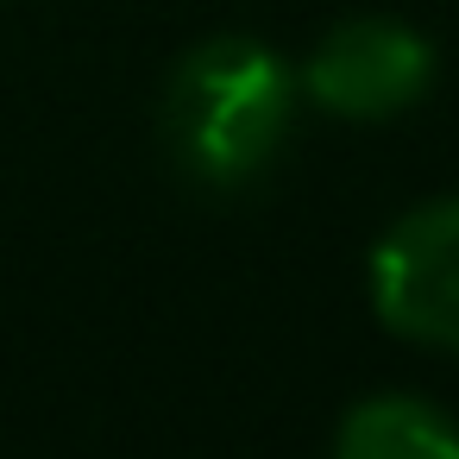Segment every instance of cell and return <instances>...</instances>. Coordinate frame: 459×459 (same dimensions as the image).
I'll use <instances>...</instances> for the list:
<instances>
[{
    "label": "cell",
    "mask_w": 459,
    "mask_h": 459,
    "mask_svg": "<svg viewBox=\"0 0 459 459\" xmlns=\"http://www.w3.org/2000/svg\"><path fill=\"white\" fill-rule=\"evenodd\" d=\"M434 76V45L403 26V20H384V13H359V20H340L321 32V45L308 51V95L327 108V114H346V120H384V114H403Z\"/></svg>",
    "instance_id": "3"
},
{
    "label": "cell",
    "mask_w": 459,
    "mask_h": 459,
    "mask_svg": "<svg viewBox=\"0 0 459 459\" xmlns=\"http://www.w3.org/2000/svg\"><path fill=\"white\" fill-rule=\"evenodd\" d=\"M371 302L384 327L459 352V195L409 208L371 252Z\"/></svg>",
    "instance_id": "2"
},
{
    "label": "cell",
    "mask_w": 459,
    "mask_h": 459,
    "mask_svg": "<svg viewBox=\"0 0 459 459\" xmlns=\"http://www.w3.org/2000/svg\"><path fill=\"white\" fill-rule=\"evenodd\" d=\"M296 82L283 57L246 32L202 39L183 51V64L164 82V145L183 164V177L208 189H233L258 177L283 133H290Z\"/></svg>",
    "instance_id": "1"
},
{
    "label": "cell",
    "mask_w": 459,
    "mask_h": 459,
    "mask_svg": "<svg viewBox=\"0 0 459 459\" xmlns=\"http://www.w3.org/2000/svg\"><path fill=\"white\" fill-rule=\"evenodd\" d=\"M333 459H459V421L421 396H365L346 409Z\"/></svg>",
    "instance_id": "4"
}]
</instances>
